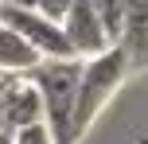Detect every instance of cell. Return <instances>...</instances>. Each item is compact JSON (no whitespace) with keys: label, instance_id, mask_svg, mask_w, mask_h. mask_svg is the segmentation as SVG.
<instances>
[{"label":"cell","instance_id":"cell-1","mask_svg":"<svg viewBox=\"0 0 148 144\" xmlns=\"http://www.w3.org/2000/svg\"><path fill=\"white\" fill-rule=\"evenodd\" d=\"M78 70L82 59H39L27 82L39 90L43 101V129L55 144H78L74 109H78Z\"/></svg>","mask_w":148,"mask_h":144},{"label":"cell","instance_id":"cell-2","mask_svg":"<svg viewBox=\"0 0 148 144\" xmlns=\"http://www.w3.org/2000/svg\"><path fill=\"white\" fill-rule=\"evenodd\" d=\"M125 74H129V62L121 55V47H109V51L94 55V59H82V70H78V109H74L78 140L86 136V129L101 113V105L117 93V86L125 82Z\"/></svg>","mask_w":148,"mask_h":144},{"label":"cell","instance_id":"cell-3","mask_svg":"<svg viewBox=\"0 0 148 144\" xmlns=\"http://www.w3.org/2000/svg\"><path fill=\"white\" fill-rule=\"evenodd\" d=\"M0 23L12 27L39 59H74L70 47H66V35L55 20L39 16L35 8H12V4H0Z\"/></svg>","mask_w":148,"mask_h":144},{"label":"cell","instance_id":"cell-4","mask_svg":"<svg viewBox=\"0 0 148 144\" xmlns=\"http://www.w3.org/2000/svg\"><path fill=\"white\" fill-rule=\"evenodd\" d=\"M62 35H66V47L74 59H94V55L109 51V35H105V23L97 20V12L90 8V0H74V8L62 16Z\"/></svg>","mask_w":148,"mask_h":144},{"label":"cell","instance_id":"cell-5","mask_svg":"<svg viewBox=\"0 0 148 144\" xmlns=\"http://www.w3.org/2000/svg\"><path fill=\"white\" fill-rule=\"evenodd\" d=\"M31 125H43V101H39V90L27 82V74H23L20 82L0 98V132H4V136H16V132L31 129Z\"/></svg>","mask_w":148,"mask_h":144},{"label":"cell","instance_id":"cell-6","mask_svg":"<svg viewBox=\"0 0 148 144\" xmlns=\"http://www.w3.org/2000/svg\"><path fill=\"white\" fill-rule=\"evenodd\" d=\"M39 62V55L16 35L12 27L0 23V74H31Z\"/></svg>","mask_w":148,"mask_h":144},{"label":"cell","instance_id":"cell-7","mask_svg":"<svg viewBox=\"0 0 148 144\" xmlns=\"http://www.w3.org/2000/svg\"><path fill=\"white\" fill-rule=\"evenodd\" d=\"M90 8H94L97 20L105 23L109 43H117V39H121V27H125V0H90Z\"/></svg>","mask_w":148,"mask_h":144},{"label":"cell","instance_id":"cell-8","mask_svg":"<svg viewBox=\"0 0 148 144\" xmlns=\"http://www.w3.org/2000/svg\"><path fill=\"white\" fill-rule=\"evenodd\" d=\"M70 8H74V0H35V12L47 16V20H55V23H62V16Z\"/></svg>","mask_w":148,"mask_h":144},{"label":"cell","instance_id":"cell-9","mask_svg":"<svg viewBox=\"0 0 148 144\" xmlns=\"http://www.w3.org/2000/svg\"><path fill=\"white\" fill-rule=\"evenodd\" d=\"M12 144H55L51 140V132L43 129V125H31V129H23V132H16Z\"/></svg>","mask_w":148,"mask_h":144},{"label":"cell","instance_id":"cell-10","mask_svg":"<svg viewBox=\"0 0 148 144\" xmlns=\"http://www.w3.org/2000/svg\"><path fill=\"white\" fill-rule=\"evenodd\" d=\"M20 78H23V74H0V98H4V93L12 90V86L20 82Z\"/></svg>","mask_w":148,"mask_h":144},{"label":"cell","instance_id":"cell-11","mask_svg":"<svg viewBox=\"0 0 148 144\" xmlns=\"http://www.w3.org/2000/svg\"><path fill=\"white\" fill-rule=\"evenodd\" d=\"M0 4H12V8H35V0H0Z\"/></svg>","mask_w":148,"mask_h":144},{"label":"cell","instance_id":"cell-12","mask_svg":"<svg viewBox=\"0 0 148 144\" xmlns=\"http://www.w3.org/2000/svg\"><path fill=\"white\" fill-rule=\"evenodd\" d=\"M0 144H12V136H4V132H0Z\"/></svg>","mask_w":148,"mask_h":144}]
</instances>
